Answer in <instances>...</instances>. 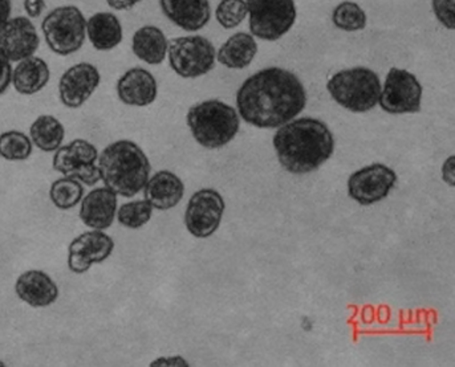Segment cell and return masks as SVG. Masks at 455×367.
I'll return each instance as SVG.
<instances>
[{
	"mask_svg": "<svg viewBox=\"0 0 455 367\" xmlns=\"http://www.w3.org/2000/svg\"><path fill=\"white\" fill-rule=\"evenodd\" d=\"M306 104V89L298 76L276 67L252 75L236 93L239 116L259 129L285 125L303 112Z\"/></svg>",
	"mask_w": 455,
	"mask_h": 367,
	"instance_id": "obj_1",
	"label": "cell"
},
{
	"mask_svg": "<svg viewBox=\"0 0 455 367\" xmlns=\"http://www.w3.org/2000/svg\"><path fill=\"white\" fill-rule=\"evenodd\" d=\"M274 148L287 172L307 174L332 156L335 140L323 121L304 117L280 126L274 136Z\"/></svg>",
	"mask_w": 455,
	"mask_h": 367,
	"instance_id": "obj_2",
	"label": "cell"
},
{
	"mask_svg": "<svg viewBox=\"0 0 455 367\" xmlns=\"http://www.w3.org/2000/svg\"><path fill=\"white\" fill-rule=\"evenodd\" d=\"M99 169L105 187L124 198H132L147 185L152 166L136 142L120 140L100 154Z\"/></svg>",
	"mask_w": 455,
	"mask_h": 367,
	"instance_id": "obj_3",
	"label": "cell"
},
{
	"mask_svg": "<svg viewBox=\"0 0 455 367\" xmlns=\"http://www.w3.org/2000/svg\"><path fill=\"white\" fill-rule=\"evenodd\" d=\"M186 121L194 140L207 148L230 144L241 126L238 112L220 100H207L194 105L188 109Z\"/></svg>",
	"mask_w": 455,
	"mask_h": 367,
	"instance_id": "obj_4",
	"label": "cell"
},
{
	"mask_svg": "<svg viewBox=\"0 0 455 367\" xmlns=\"http://www.w3.org/2000/svg\"><path fill=\"white\" fill-rule=\"evenodd\" d=\"M327 89L332 99L344 109L365 113L379 104L381 81L371 69L356 67L333 75L328 81Z\"/></svg>",
	"mask_w": 455,
	"mask_h": 367,
	"instance_id": "obj_5",
	"label": "cell"
},
{
	"mask_svg": "<svg viewBox=\"0 0 455 367\" xmlns=\"http://www.w3.org/2000/svg\"><path fill=\"white\" fill-rule=\"evenodd\" d=\"M48 48L59 56L82 50L87 37V19L76 5H60L47 13L42 23Z\"/></svg>",
	"mask_w": 455,
	"mask_h": 367,
	"instance_id": "obj_6",
	"label": "cell"
},
{
	"mask_svg": "<svg viewBox=\"0 0 455 367\" xmlns=\"http://www.w3.org/2000/svg\"><path fill=\"white\" fill-rule=\"evenodd\" d=\"M250 31L254 37L276 42L290 32L296 21L293 0H246Z\"/></svg>",
	"mask_w": 455,
	"mask_h": 367,
	"instance_id": "obj_7",
	"label": "cell"
},
{
	"mask_svg": "<svg viewBox=\"0 0 455 367\" xmlns=\"http://www.w3.org/2000/svg\"><path fill=\"white\" fill-rule=\"evenodd\" d=\"M168 58L177 75L183 78H196L214 68L217 51L206 37L191 35L171 40Z\"/></svg>",
	"mask_w": 455,
	"mask_h": 367,
	"instance_id": "obj_8",
	"label": "cell"
},
{
	"mask_svg": "<svg viewBox=\"0 0 455 367\" xmlns=\"http://www.w3.org/2000/svg\"><path fill=\"white\" fill-rule=\"evenodd\" d=\"M99 151L85 140H75L67 147H60L53 156V169L64 177L74 178L87 186H94L100 177Z\"/></svg>",
	"mask_w": 455,
	"mask_h": 367,
	"instance_id": "obj_9",
	"label": "cell"
},
{
	"mask_svg": "<svg viewBox=\"0 0 455 367\" xmlns=\"http://www.w3.org/2000/svg\"><path fill=\"white\" fill-rule=\"evenodd\" d=\"M422 86L416 76L405 69L392 68L379 94V104L390 115H406L421 110Z\"/></svg>",
	"mask_w": 455,
	"mask_h": 367,
	"instance_id": "obj_10",
	"label": "cell"
},
{
	"mask_svg": "<svg viewBox=\"0 0 455 367\" xmlns=\"http://www.w3.org/2000/svg\"><path fill=\"white\" fill-rule=\"evenodd\" d=\"M225 207V201L218 191L212 188L196 191L186 209V228L199 239L212 236L220 228Z\"/></svg>",
	"mask_w": 455,
	"mask_h": 367,
	"instance_id": "obj_11",
	"label": "cell"
},
{
	"mask_svg": "<svg viewBox=\"0 0 455 367\" xmlns=\"http://www.w3.org/2000/svg\"><path fill=\"white\" fill-rule=\"evenodd\" d=\"M397 182V175L382 164H373L354 172L348 180V194L357 203H377L389 195Z\"/></svg>",
	"mask_w": 455,
	"mask_h": 367,
	"instance_id": "obj_12",
	"label": "cell"
},
{
	"mask_svg": "<svg viewBox=\"0 0 455 367\" xmlns=\"http://www.w3.org/2000/svg\"><path fill=\"white\" fill-rule=\"evenodd\" d=\"M115 242L105 232L93 229L74 239L68 248V267L74 274L90 271L93 264L102 263L112 255Z\"/></svg>",
	"mask_w": 455,
	"mask_h": 367,
	"instance_id": "obj_13",
	"label": "cell"
},
{
	"mask_svg": "<svg viewBox=\"0 0 455 367\" xmlns=\"http://www.w3.org/2000/svg\"><path fill=\"white\" fill-rule=\"evenodd\" d=\"M39 45L40 37L36 27L26 16L10 18L0 28V48L11 63H19L35 56Z\"/></svg>",
	"mask_w": 455,
	"mask_h": 367,
	"instance_id": "obj_14",
	"label": "cell"
},
{
	"mask_svg": "<svg viewBox=\"0 0 455 367\" xmlns=\"http://www.w3.org/2000/svg\"><path fill=\"white\" fill-rule=\"evenodd\" d=\"M101 75L90 63H79L67 69L59 81V96L64 107L77 109L83 107L99 88Z\"/></svg>",
	"mask_w": 455,
	"mask_h": 367,
	"instance_id": "obj_15",
	"label": "cell"
},
{
	"mask_svg": "<svg viewBox=\"0 0 455 367\" xmlns=\"http://www.w3.org/2000/svg\"><path fill=\"white\" fill-rule=\"evenodd\" d=\"M116 91L124 104L144 108L153 104L157 99V81L147 69L132 68L118 78Z\"/></svg>",
	"mask_w": 455,
	"mask_h": 367,
	"instance_id": "obj_16",
	"label": "cell"
},
{
	"mask_svg": "<svg viewBox=\"0 0 455 367\" xmlns=\"http://www.w3.org/2000/svg\"><path fill=\"white\" fill-rule=\"evenodd\" d=\"M164 15L183 31L196 32L212 18L209 0H160Z\"/></svg>",
	"mask_w": 455,
	"mask_h": 367,
	"instance_id": "obj_17",
	"label": "cell"
},
{
	"mask_svg": "<svg viewBox=\"0 0 455 367\" xmlns=\"http://www.w3.org/2000/svg\"><path fill=\"white\" fill-rule=\"evenodd\" d=\"M15 292L21 301L32 307H45L55 304L59 288L52 277L39 269L24 272L16 280Z\"/></svg>",
	"mask_w": 455,
	"mask_h": 367,
	"instance_id": "obj_18",
	"label": "cell"
},
{
	"mask_svg": "<svg viewBox=\"0 0 455 367\" xmlns=\"http://www.w3.org/2000/svg\"><path fill=\"white\" fill-rule=\"evenodd\" d=\"M117 214V194L110 188L99 187L92 190L82 202L80 219L92 229L109 228Z\"/></svg>",
	"mask_w": 455,
	"mask_h": 367,
	"instance_id": "obj_19",
	"label": "cell"
},
{
	"mask_svg": "<svg viewBox=\"0 0 455 367\" xmlns=\"http://www.w3.org/2000/svg\"><path fill=\"white\" fill-rule=\"evenodd\" d=\"M145 199L153 209L166 211L173 209L182 201L185 185L176 174L163 170L153 175L145 185Z\"/></svg>",
	"mask_w": 455,
	"mask_h": 367,
	"instance_id": "obj_20",
	"label": "cell"
},
{
	"mask_svg": "<svg viewBox=\"0 0 455 367\" xmlns=\"http://www.w3.org/2000/svg\"><path fill=\"white\" fill-rule=\"evenodd\" d=\"M87 36L94 50H115L124 39L120 19L112 12L94 13L87 20Z\"/></svg>",
	"mask_w": 455,
	"mask_h": 367,
	"instance_id": "obj_21",
	"label": "cell"
},
{
	"mask_svg": "<svg viewBox=\"0 0 455 367\" xmlns=\"http://www.w3.org/2000/svg\"><path fill=\"white\" fill-rule=\"evenodd\" d=\"M169 42L163 29L156 26H144L134 32L132 39V51L137 59L150 64L160 66L168 56Z\"/></svg>",
	"mask_w": 455,
	"mask_h": 367,
	"instance_id": "obj_22",
	"label": "cell"
},
{
	"mask_svg": "<svg viewBox=\"0 0 455 367\" xmlns=\"http://www.w3.org/2000/svg\"><path fill=\"white\" fill-rule=\"evenodd\" d=\"M50 67L37 56L19 61L12 71L13 88L23 96L39 93L50 83Z\"/></svg>",
	"mask_w": 455,
	"mask_h": 367,
	"instance_id": "obj_23",
	"label": "cell"
},
{
	"mask_svg": "<svg viewBox=\"0 0 455 367\" xmlns=\"http://www.w3.org/2000/svg\"><path fill=\"white\" fill-rule=\"evenodd\" d=\"M257 53L255 37L246 32H238L223 43L217 52V60L226 68L243 69L252 63Z\"/></svg>",
	"mask_w": 455,
	"mask_h": 367,
	"instance_id": "obj_24",
	"label": "cell"
},
{
	"mask_svg": "<svg viewBox=\"0 0 455 367\" xmlns=\"http://www.w3.org/2000/svg\"><path fill=\"white\" fill-rule=\"evenodd\" d=\"M32 144L44 153H53L63 145L66 129L55 116H39L29 128Z\"/></svg>",
	"mask_w": 455,
	"mask_h": 367,
	"instance_id": "obj_25",
	"label": "cell"
},
{
	"mask_svg": "<svg viewBox=\"0 0 455 367\" xmlns=\"http://www.w3.org/2000/svg\"><path fill=\"white\" fill-rule=\"evenodd\" d=\"M84 196V187L80 180L64 177L51 186L50 198L59 210H71L76 207Z\"/></svg>",
	"mask_w": 455,
	"mask_h": 367,
	"instance_id": "obj_26",
	"label": "cell"
},
{
	"mask_svg": "<svg viewBox=\"0 0 455 367\" xmlns=\"http://www.w3.org/2000/svg\"><path fill=\"white\" fill-rule=\"evenodd\" d=\"M32 148L31 139L23 132L8 131L0 134V156L5 161H26L31 156Z\"/></svg>",
	"mask_w": 455,
	"mask_h": 367,
	"instance_id": "obj_27",
	"label": "cell"
},
{
	"mask_svg": "<svg viewBox=\"0 0 455 367\" xmlns=\"http://www.w3.org/2000/svg\"><path fill=\"white\" fill-rule=\"evenodd\" d=\"M332 23L341 31H362L366 27V13L357 3L346 0L333 10Z\"/></svg>",
	"mask_w": 455,
	"mask_h": 367,
	"instance_id": "obj_28",
	"label": "cell"
},
{
	"mask_svg": "<svg viewBox=\"0 0 455 367\" xmlns=\"http://www.w3.org/2000/svg\"><path fill=\"white\" fill-rule=\"evenodd\" d=\"M153 207L149 202L134 201L131 203H124L117 210V219L121 226L126 228L137 229L152 219Z\"/></svg>",
	"mask_w": 455,
	"mask_h": 367,
	"instance_id": "obj_29",
	"label": "cell"
},
{
	"mask_svg": "<svg viewBox=\"0 0 455 367\" xmlns=\"http://www.w3.org/2000/svg\"><path fill=\"white\" fill-rule=\"evenodd\" d=\"M247 15L246 0H220L215 10V19L225 29L241 26Z\"/></svg>",
	"mask_w": 455,
	"mask_h": 367,
	"instance_id": "obj_30",
	"label": "cell"
},
{
	"mask_svg": "<svg viewBox=\"0 0 455 367\" xmlns=\"http://www.w3.org/2000/svg\"><path fill=\"white\" fill-rule=\"evenodd\" d=\"M433 12L445 28H455V0H432Z\"/></svg>",
	"mask_w": 455,
	"mask_h": 367,
	"instance_id": "obj_31",
	"label": "cell"
},
{
	"mask_svg": "<svg viewBox=\"0 0 455 367\" xmlns=\"http://www.w3.org/2000/svg\"><path fill=\"white\" fill-rule=\"evenodd\" d=\"M12 83V66L2 48H0V96L7 92Z\"/></svg>",
	"mask_w": 455,
	"mask_h": 367,
	"instance_id": "obj_32",
	"label": "cell"
},
{
	"mask_svg": "<svg viewBox=\"0 0 455 367\" xmlns=\"http://www.w3.org/2000/svg\"><path fill=\"white\" fill-rule=\"evenodd\" d=\"M23 7L29 19H36L42 15L47 5L45 0H24Z\"/></svg>",
	"mask_w": 455,
	"mask_h": 367,
	"instance_id": "obj_33",
	"label": "cell"
},
{
	"mask_svg": "<svg viewBox=\"0 0 455 367\" xmlns=\"http://www.w3.org/2000/svg\"><path fill=\"white\" fill-rule=\"evenodd\" d=\"M105 2H107V4L109 5L112 10L125 11L131 10L134 5L141 3L142 0H105Z\"/></svg>",
	"mask_w": 455,
	"mask_h": 367,
	"instance_id": "obj_34",
	"label": "cell"
},
{
	"mask_svg": "<svg viewBox=\"0 0 455 367\" xmlns=\"http://www.w3.org/2000/svg\"><path fill=\"white\" fill-rule=\"evenodd\" d=\"M150 366H188V363L181 357L160 358L150 363Z\"/></svg>",
	"mask_w": 455,
	"mask_h": 367,
	"instance_id": "obj_35",
	"label": "cell"
},
{
	"mask_svg": "<svg viewBox=\"0 0 455 367\" xmlns=\"http://www.w3.org/2000/svg\"><path fill=\"white\" fill-rule=\"evenodd\" d=\"M11 11H12L11 0H0V28L11 18Z\"/></svg>",
	"mask_w": 455,
	"mask_h": 367,
	"instance_id": "obj_36",
	"label": "cell"
},
{
	"mask_svg": "<svg viewBox=\"0 0 455 367\" xmlns=\"http://www.w3.org/2000/svg\"><path fill=\"white\" fill-rule=\"evenodd\" d=\"M0 366H4V363H0Z\"/></svg>",
	"mask_w": 455,
	"mask_h": 367,
	"instance_id": "obj_37",
	"label": "cell"
}]
</instances>
